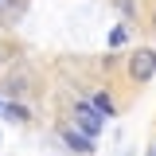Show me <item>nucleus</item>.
Here are the masks:
<instances>
[{"mask_svg": "<svg viewBox=\"0 0 156 156\" xmlns=\"http://www.w3.org/2000/svg\"><path fill=\"white\" fill-rule=\"evenodd\" d=\"M74 121H78V133H86L90 140H94V136L101 133V125H105V117L94 109V101H90V98H78V105H74Z\"/></svg>", "mask_w": 156, "mask_h": 156, "instance_id": "nucleus-1", "label": "nucleus"}, {"mask_svg": "<svg viewBox=\"0 0 156 156\" xmlns=\"http://www.w3.org/2000/svg\"><path fill=\"white\" fill-rule=\"evenodd\" d=\"M129 74H133L136 82H148V78L156 74V51H152V47L133 51V58H129Z\"/></svg>", "mask_w": 156, "mask_h": 156, "instance_id": "nucleus-2", "label": "nucleus"}, {"mask_svg": "<svg viewBox=\"0 0 156 156\" xmlns=\"http://www.w3.org/2000/svg\"><path fill=\"white\" fill-rule=\"evenodd\" d=\"M62 140H66V148H70V152H82V156L94 152V140H90L86 133H78V129H62Z\"/></svg>", "mask_w": 156, "mask_h": 156, "instance_id": "nucleus-3", "label": "nucleus"}, {"mask_svg": "<svg viewBox=\"0 0 156 156\" xmlns=\"http://www.w3.org/2000/svg\"><path fill=\"white\" fill-rule=\"evenodd\" d=\"M90 101H94V109H98L101 117H117V101H113L109 94H94Z\"/></svg>", "mask_w": 156, "mask_h": 156, "instance_id": "nucleus-4", "label": "nucleus"}, {"mask_svg": "<svg viewBox=\"0 0 156 156\" xmlns=\"http://www.w3.org/2000/svg\"><path fill=\"white\" fill-rule=\"evenodd\" d=\"M4 117H8V121H27V109H23V105H16V101H12V105H4Z\"/></svg>", "mask_w": 156, "mask_h": 156, "instance_id": "nucleus-5", "label": "nucleus"}, {"mask_svg": "<svg viewBox=\"0 0 156 156\" xmlns=\"http://www.w3.org/2000/svg\"><path fill=\"white\" fill-rule=\"evenodd\" d=\"M121 43H125V27H113L109 31V47H121Z\"/></svg>", "mask_w": 156, "mask_h": 156, "instance_id": "nucleus-6", "label": "nucleus"}, {"mask_svg": "<svg viewBox=\"0 0 156 156\" xmlns=\"http://www.w3.org/2000/svg\"><path fill=\"white\" fill-rule=\"evenodd\" d=\"M0 8H4V0H0Z\"/></svg>", "mask_w": 156, "mask_h": 156, "instance_id": "nucleus-7", "label": "nucleus"}, {"mask_svg": "<svg viewBox=\"0 0 156 156\" xmlns=\"http://www.w3.org/2000/svg\"><path fill=\"white\" fill-rule=\"evenodd\" d=\"M152 156H156V152H152Z\"/></svg>", "mask_w": 156, "mask_h": 156, "instance_id": "nucleus-8", "label": "nucleus"}]
</instances>
